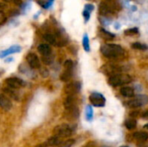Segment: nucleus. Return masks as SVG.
I'll return each mask as SVG.
<instances>
[{
	"mask_svg": "<svg viewBox=\"0 0 148 147\" xmlns=\"http://www.w3.org/2000/svg\"><path fill=\"white\" fill-rule=\"evenodd\" d=\"M63 106L66 112H74L78 110L76 107V99L75 95H67L63 101Z\"/></svg>",
	"mask_w": 148,
	"mask_h": 147,
	"instance_id": "nucleus-8",
	"label": "nucleus"
},
{
	"mask_svg": "<svg viewBox=\"0 0 148 147\" xmlns=\"http://www.w3.org/2000/svg\"><path fill=\"white\" fill-rule=\"evenodd\" d=\"M82 46L83 49L86 52H89L90 51V43H89V38L88 34H84L83 38H82Z\"/></svg>",
	"mask_w": 148,
	"mask_h": 147,
	"instance_id": "nucleus-22",
	"label": "nucleus"
},
{
	"mask_svg": "<svg viewBox=\"0 0 148 147\" xmlns=\"http://www.w3.org/2000/svg\"><path fill=\"white\" fill-rule=\"evenodd\" d=\"M121 147H129V146H121Z\"/></svg>",
	"mask_w": 148,
	"mask_h": 147,
	"instance_id": "nucleus-39",
	"label": "nucleus"
},
{
	"mask_svg": "<svg viewBox=\"0 0 148 147\" xmlns=\"http://www.w3.org/2000/svg\"><path fill=\"white\" fill-rule=\"evenodd\" d=\"M6 8V3H0V10H3Z\"/></svg>",
	"mask_w": 148,
	"mask_h": 147,
	"instance_id": "nucleus-35",
	"label": "nucleus"
},
{
	"mask_svg": "<svg viewBox=\"0 0 148 147\" xmlns=\"http://www.w3.org/2000/svg\"><path fill=\"white\" fill-rule=\"evenodd\" d=\"M21 51V47L17 46V45H14L10 48H9L8 49H5L3 51H1L0 52V58H3V57H6L8 56L9 55H11V54H15V53H18Z\"/></svg>",
	"mask_w": 148,
	"mask_h": 147,
	"instance_id": "nucleus-13",
	"label": "nucleus"
},
{
	"mask_svg": "<svg viewBox=\"0 0 148 147\" xmlns=\"http://www.w3.org/2000/svg\"><path fill=\"white\" fill-rule=\"evenodd\" d=\"M134 138L140 142H146L148 139V133L146 132H136L134 134Z\"/></svg>",
	"mask_w": 148,
	"mask_h": 147,
	"instance_id": "nucleus-18",
	"label": "nucleus"
},
{
	"mask_svg": "<svg viewBox=\"0 0 148 147\" xmlns=\"http://www.w3.org/2000/svg\"><path fill=\"white\" fill-rule=\"evenodd\" d=\"M81 90V83L78 81L69 82L64 87V92L67 95H75Z\"/></svg>",
	"mask_w": 148,
	"mask_h": 147,
	"instance_id": "nucleus-9",
	"label": "nucleus"
},
{
	"mask_svg": "<svg viewBox=\"0 0 148 147\" xmlns=\"http://www.w3.org/2000/svg\"><path fill=\"white\" fill-rule=\"evenodd\" d=\"M42 62L43 64L45 65H50L53 63L54 62V56L53 55H42V58H41Z\"/></svg>",
	"mask_w": 148,
	"mask_h": 147,
	"instance_id": "nucleus-23",
	"label": "nucleus"
},
{
	"mask_svg": "<svg viewBox=\"0 0 148 147\" xmlns=\"http://www.w3.org/2000/svg\"><path fill=\"white\" fill-rule=\"evenodd\" d=\"M26 61L28 62V65L32 69H39L41 68V62L38 56L34 53H29L26 56Z\"/></svg>",
	"mask_w": 148,
	"mask_h": 147,
	"instance_id": "nucleus-10",
	"label": "nucleus"
},
{
	"mask_svg": "<svg viewBox=\"0 0 148 147\" xmlns=\"http://www.w3.org/2000/svg\"><path fill=\"white\" fill-rule=\"evenodd\" d=\"M101 54L110 59H117L125 55V50L121 45L113 44V43H107L101 47Z\"/></svg>",
	"mask_w": 148,
	"mask_h": 147,
	"instance_id": "nucleus-1",
	"label": "nucleus"
},
{
	"mask_svg": "<svg viewBox=\"0 0 148 147\" xmlns=\"http://www.w3.org/2000/svg\"><path fill=\"white\" fill-rule=\"evenodd\" d=\"M35 147H48V145H47V143H42V144L36 145Z\"/></svg>",
	"mask_w": 148,
	"mask_h": 147,
	"instance_id": "nucleus-36",
	"label": "nucleus"
},
{
	"mask_svg": "<svg viewBox=\"0 0 148 147\" xmlns=\"http://www.w3.org/2000/svg\"><path fill=\"white\" fill-rule=\"evenodd\" d=\"M118 9L117 0H104L99 5V12L102 16L114 14Z\"/></svg>",
	"mask_w": 148,
	"mask_h": 147,
	"instance_id": "nucleus-2",
	"label": "nucleus"
},
{
	"mask_svg": "<svg viewBox=\"0 0 148 147\" xmlns=\"http://www.w3.org/2000/svg\"><path fill=\"white\" fill-rule=\"evenodd\" d=\"M37 51L42 55H52V49L49 44L48 43H41L37 46Z\"/></svg>",
	"mask_w": 148,
	"mask_h": 147,
	"instance_id": "nucleus-12",
	"label": "nucleus"
},
{
	"mask_svg": "<svg viewBox=\"0 0 148 147\" xmlns=\"http://www.w3.org/2000/svg\"><path fill=\"white\" fill-rule=\"evenodd\" d=\"M124 34L126 36H135V35H138L139 34V29L138 28H130V29H127L124 31Z\"/></svg>",
	"mask_w": 148,
	"mask_h": 147,
	"instance_id": "nucleus-25",
	"label": "nucleus"
},
{
	"mask_svg": "<svg viewBox=\"0 0 148 147\" xmlns=\"http://www.w3.org/2000/svg\"><path fill=\"white\" fill-rule=\"evenodd\" d=\"M100 33H101V36L104 39H106V40H113V39L115 37V35H114V34H113V33H111V32L106 30V29H103V28L101 29Z\"/></svg>",
	"mask_w": 148,
	"mask_h": 147,
	"instance_id": "nucleus-19",
	"label": "nucleus"
},
{
	"mask_svg": "<svg viewBox=\"0 0 148 147\" xmlns=\"http://www.w3.org/2000/svg\"><path fill=\"white\" fill-rule=\"evenodd\" d=\"M5 3H12V2H14V0H3Z\"/></svg>",
	"mask_w": 148,
	"mask_h": 147,
	"instance_id": "nucleus-37",
	"label": "nucleus"
},
{
	"mask_svg": "<svg viewBox=\"0 0 148 147\" xmlns=\"http://www.w3.org/2000/svg\"><path fill=\"white\" fill-rule=\"evenodd\" d=\"M84 147H95V143H93V142H88Z\"/></svg>",
	"mask_w": 148,
	"mask_h": 147,
	"instance_id": "nucleus-34",
	"label": "nucleus"
},
{
	"mask_svg": "<svg viewBox=\"0 0 148 147\" xmlns=\"http://www.w3.org/2000/svg\"><path fill=\"white\" fill-rule=\"evenodd\" d=\"M3 93L5 94V95L7 96V97H9V98H12V99H14V100H16V101H17L18 99V94H16V91L15 90V89H12V88H9V87H5V88H3Z\"/></svg>",
	"mask_w": 148,
	"mask_h": 147,
	"instance_id": "nucleus-14",
	"label": "nucleus"
},
{
	"mask_svg": "<svg viewBox=\"0 0 148 147\" xmlns=\"http://www.w3.org/2000/svg\"><path fill=\"white\" fill-rule=\"evenodd\" d=\"M121 94L127 98H132L134 96V90L130 87H123L120 90Z\"/></svg>",
	"mask_w": 148,
	"mask_h": 147,
	"instance_id": "nucleus-17",
	"label": "nucleus"
},
{
	"mask_svg": "<svg viewBox=\"0 0 148 147\" xmlns=\"http://www.w3.org/2000/svg\"><path fill=\"white\" fill-rule=\"evenodd\" d=\"M0 107L4 111H10L12 107V102L4 94H0Z\"/></svg>",
	"mask_w": 148,
	"mask_h": 147,
	"instance_id": "nucleus-11",
	"label": "nucleus"
},
{
	"mask_svg": "<svg viewBox=\"0 0 148 147\" xmlns=\"http://www.w3.org/2000/svg\"><path fill=\"white\" fill-rule=\"evenodd\" d=\"M102 147H109V146H102Z\"/></svg>",
	"mask_w": 148,
	"mask_h": 147,
	"instance_id": "nucleus-40",
	"label": "nucleus"
},
{
	"mask_svg": "<svg viewBox=\"0 0 148 147\" xmlns=\"http://www.w3.org/2000/svg\"><path fill=\"white\" fill-rule=\"evenodd\" d=\"M85 116H86V120L88 121H92V120L94 118V111H93V107L90 105L87 106V107L85 109Z\"/></svg>",
	"mask_w": 148,
	"mask_h": 147,
	"instance_id": "nucleus-20",
	"label": "nucleus"
},
{
	"mask_svg": "<svg viewBox=\"0 0 148 147\" xmlns=\"http://www.w3.org/2000/svg\"><path fill=\"white\" fill-rule=\"evenodd\" d=\"M132 81V77L125 74H117L111 75L108 78V83L112 87H119L125 84H128Z\"/></svg>",
	"mask_w": 148,
	"mask_h": 147,
	"instance_id": "nucleus-3",
	"label": "nucleus"
},
{
	"mask_svg": "<svg viewBox=\"0 0 148 147\" xmlns=\"http://www.w3.org/2000/svg\"><path fill=\"white\" fill-rule=\"evenodd\" d=\"M74 132V129L72 128L71 126L68 124H62L56 126L53 129V133L55 136H57L61 139L62 138H69L72 135Z\"/></svg>",
	"mask_w": 148,
	"mask_h": 147,
	"instance_id": "nucleus-4",
	"label": "nucleus"
},
{
	"mask_svg": "<svg viewBox=\"0 0 148 147\" xmlns=\"http://www.w3.org/2000/svg\"><path fill=\"white\" fill-rule=\"evenodd\" d=\"M4 83H5V86L15 90L20 89L25 85L24 81L22 79L17 78V77H9L4 81Z\"/></svg>",
	"mask_w": 148,
	"mask_h": 147,
	"instance_id": "nucleus-7",
	"label": "nucleus"
},
{
	"mask_svg": "<svg viewBox=\"0 0 148 147\" xmlns=\"http://www.w3.org/2000/svg\"><path fill=\"white\" fill-rule=\"evenodd\" d=\"M40 74H41V75H42V77H47V76L49 75V71H48V69H46V68H41Z\"/></svg>",
	"mask_w": 148,
	"mask_h": 147,
	"instance_id": "nucleus-29",
	"label": "nucleus"
},
{
	"mask_svg": "<svg viewBox=\"0 0 148 147\" xmlns=\"http://www.w3.org/2000/svg\"><path fill=\"white\" fill-rule=\"evenodd\" d=\"M132 48L134 49H138V50H147L148 49V46L144 44V43H141V42H134L132 45Z\"/></svg>",
	"mask_w": 148,
	"mask_h": 147,
	"instance_id": "nucleus-24",
	"label": "nucleus"
},
{
	"mask_svg": "<svg viewBox=\"0 0 148 147\" xmlns=\"http://www.w3.org/2000/svg\"><path fill=\"white\" fill-rule=\"evenodd\" d=\"M63 68L64 69H73L74 68V62L72 60H67L65 61L64 64H63Z\"/></svg>",
	"mask_w": 148,
	"mask_h": 147,
	"instance_id": "nucleus-27",
	"label": "nucleus"
},
{
	"mask_svg": "<svg viewBox=\"0 0 148 147\" xmlns=\"http://www.w3.org/2000/svg\"><path fill=\"white\" fill-rule=\"evenodd\" d=\"M73 69H64V71L60 75V80L63 82H69L72 77Z\"/></svg>",
	"mask_w": 148,
	"mask_h": 147,
	"instance_id": "nucleus-16",
	"label": "nucleus"
},
{
	"mask_svg": "<svg viewBox=\"0 0 148 147\" xmlns=\"http://www.w3.org/2000/svg\"><path fill=\"white\" fill-rule=\"evenodd\" d=\"M90 14H91V11H89V10H87V9H84V10H83V12H82V16H83V17H84L85 23H88V22L89 21Z\"/></svg>",
	"mask_w": 148,
	"mask_h": 147,
	"instance_id": "nucleus-28",
	"label": "nucleus"
},
{
	"mask_svg": "<svg viewBox=\"0 0 148 147\" xmlns=\"http://www.w3.org/2000/svg\"><path fill=\"white\" fill-rule=\"evenodd\" d=\"M136 125H137V121L134 118H130V119L127 120L125 122V126H126L127 129H128V130L134 129L136 127Z\"/></svg>",
	"mask_w": 148,
	"mask_h": 147,
	"instance_id": "nucleus-21",
	"label": "nucleus"
},
{
	"mask_svg": "<svg viewBox=\"0 0 148 147\" xmlns=\"http://www.w3.org/2000/svg\"><path fill=\"white\" fill-rule=\"evenodd\" d=\"M15 4H16V5H19V6H21L22 4H23V1L22 0H14V2H13Z\"/></svg>",
	"mask_w": 148,
	"mask_h": 147,
	"instance_id": "nucleus-33",
	"label": "nucleus"
},
{
	"mask_svg": "<svg viewBox=\"0 0 148 147\" xmlns=\"http://www.w3.org/2000/svg\"><path fill=\"white\" fill-rule=\"evenodd\" d=\"M62 139H61V138H59V137H57V136H52V137H50L49 139H48V141L46 142L47 143V145H48V146H51V147H58L60 146V144L62 143Z\"/></svg>",
	"mask_w": 148,
	"mask_h": 147,
	"instance_id": "nucleus-15",
	"label": "nucleus"
},
{
	"mask_svg": "<svg viewBox=\"0 0 148 147\" xmlns=\"http://www.w3.org/2000/svg\"><path fill=\"white\" fill-rule=\"evenodd\" d=\"M138 147H148V146H144V145H139Z\"/></svg>",
	"mask_w": 148,
	"mask_h": 147,
	"instance_id": "nucleus-38",
	"label": "nucleus"
},
{
	"mask_svg": "<svg viewBox=\"0 0 148 147\" xmlns=\"http://www.w3.org/2000/svg\"><path fill=\"white\" fill-rule=\"evenodd\" d=\"M89 101H90L91 104L96 107H105V104H106L105 97L100 93L91 94L89 96Z\"/></svg>",
	"mask_w": 148,
	"mask_h": 147,
	"instance_id": "nucleus-6",
	"label": "nucleus"
},
{
	"mask_svg": "<svg viewBox=\"0 0 148 147\" xmlns=\"http://www.w3.org/2000/svg\"><path fill=\"white\" fill-rule=\"evenodd\" d=\"M74 144H75V139H69L62 141V143L60 144V146L58 147H71Z\"/></svg>",
	"mask_w": 148,
	"mask_h": 147,
	"instance_id": "nucleus-26",
	"label": "nucleus"
},
{
	"mask_svg": "<svg viewBox=\"0 0 148 147\" xmlns=\"http://www.w3.org/2000/svg\"><path fill=\"white\" fill-rule=\"evenodd\" d=\"M5 20H6V16H5L4 13L2 10H0V24L3 23L5 22Z\"/></svg>",
	"mask_w": 148,
	"mask_h": 147,
	"instance_id": "nucleus-30",
	"label": "nucleus"
},
{
	"mask_svg": "<svg viewBox=\"0 0 148 147\" xmlns=\"http://www.w3.org/2000/svg\"><path fill=\"white\" fill-rule=\"evenodd\" d=\"M84 9H87V10H88L89 11H93L94 10V9H95V7H94V5L93 4H90V3H88V4H85V6H84Z\"/></svg>",
	"mask_w": 148,
	"mask_h": 147,
	"instance_id": "nucleus-31",
	"label": "nucleus"
},
{
	"mask_svg": "<svg viewBox=\"0 0 148 147\" xmlns=\"http://www.w3.org/2000/svg\"><path fill=\"white\" fill-rule=\"evenodd\" d=\"M148 103V97L147 95H137L132 100L127 102V106L130 108H137Z\"/></svg>",
	"mask_w": 148,
	"mask_h": 147,
	"instance_id": "nucleus-5",
	"label": "nucleus"
},
{
	"mask_svg": "<svg viewBox=\"0 0 148 147\" xmlns=\"http://www.w3.org/2000/svg\"><path fill=\"white\" fill-rule=\"evenodd\" d=\"M141 116H142V118H143V119H145V120H148V110L145 111V112L141 114Z\"/></svg>",
	"mask_w": 148,
	"mask_h": 147,
	"instance_id": "nucleus-32",
	"label": "nucleus"
}]
</instances>
